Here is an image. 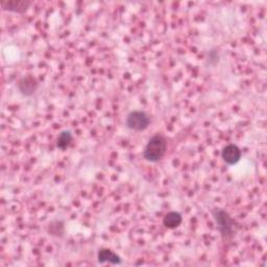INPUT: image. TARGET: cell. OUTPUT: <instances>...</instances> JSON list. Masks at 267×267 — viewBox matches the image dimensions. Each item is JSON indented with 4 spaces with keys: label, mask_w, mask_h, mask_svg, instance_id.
I'll return each mask as SVG.
<instances>
[{
    "label": "cell",
    "mask_w": 267,
    "mask_h": 267,
    "mask_svg": "<svg viewBox=\"0 0 267 267\" xmlns=\"http://www.w3.org/2000/svg\"><path fill=\"white\" fill-rule=\"evenodd\" d=\"M167 152V141L160 134L153 136L148 140L143 151V157L151 163L159 162Z\"/></svg>",
    "instance_id": "1"
},
{
    "label": "cell",
    "mask_w": 267,
    "mask_h": 267,
    "mask_svg": "<svg viewBox=\"0 0 267 267\" xmlns=\"http://www.w3.org/2000/svg\"><path fill=\"white\" fill-rule=\"evenodd\" d=\"M212 214L220 235L225 239L231 238L234 235V221L229 213L222 209H214Z\"/></svg>",
    "instance_id": "2"
},
{
    "label": "cell",
    "mask_w": 267,
    "mask_h": 267,
    "mask_svg": "<svg viewBox=\"0 0 267 267\" xmlns=\"http://www.w3.org/2000/svg\"><path fill=\"white\" fill-rule=\"evenodd\" d=\"M151 123L150 116L143 111H132L126 116L125 125L131 130L142 131Z\"/></svg>",
    "instance_id": "3"
},
{
    "label": "cell",
    "mask_w": 267,
    "mask_h": 267,
    "mask_svg": "<svg viewBox=\"0 0 267 267\" xmlns=\"http://www.w3.org/2000/svg\"><path fill=\"white\" fill-rule=\"evenodd\" d=\"M221 157L229 165H235L241 159L240 148L235 144H229L224 147L221 152Z\"/></svg>",
    "instance_id": "4"
},
{
    "label": "cell",
    "mask_w": 267,
    "mask_h": 267,
    "mask_svg": "<svg viewBox=\"0 0 267 267\" xmlns=\"http://www.w3.org/2000/svg\"><path fill=\"white\" fill-rule=\"evenodd\" d=\"M2 8L4 11H10L15 13H24L27 9L32 6L31 2H26V0H3Z\"/></svg>",
    "instance_id": "5"
},
{
    "label": "cell",
    "mask_w": 267,
    "mask_h": 267,
    "mask_svg": "<svg viewBox=\"0 0 267 267\" xmlns=\"http://www.w3.org/2000/svg\"><path fill=\"white\" fill-rule=\"evenodd\" d=\"M38 86L39 84L37 80L32 76H27V77L22 78L18 83L19 91L25 96L33 95L37 91Z\"/></svg>",
    "instance_id": "6"
},
{
    "label": "cell",
    "mask_w": 267,
    "mask_h": 267,
    "mask_svg": "<svg viewBox=\"0 0 267 267\" xmlns=\"http://www.w3.org/2000/svg\"><path fill=\"white\" fill-rule=\"evenodd\" d=\"M97 260L101 264L109 262L111 264L117 265L121 263V258L109 248H101L97 254Z\"/></svg>",
    "instance_id": "7"
},
{
    "label": "cell",
    "mask_w": 267,
    "mask_h": 267,
    "mask_svg": "<svg viewBox=\"0 0 267 267\" xmlns=\"http://www.w3.org/2000/svg\"><path fill=\"white\" fill-rule=\"evenodd\" d=\"M182 215L179 212H169L167 213L164 218H163V225H164L167 229L173 230L177 227H180L182 224Z\"/></svg>",
    "instance_id": "8"
},
{
    "label": "cell",
    "mask_w": 267,
    "mask_h": 267,
    "mask_svg": "<svg viewBox=\"0 0 267 267\" xmlns=\"http://www.w3.org/2000/svg\"><path fill=\"white\" fill-rule=\"evenodd\" d=\"M72 142V134L69 130H63L56 139V146L60 150H66Z\"/></svg>",
    "instance_id": "9"
}]
</instances>
